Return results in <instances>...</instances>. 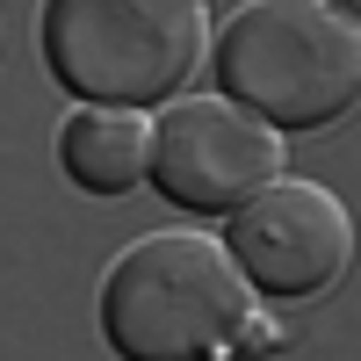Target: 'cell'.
<instances>
[{"label":"cell","instance_id":"2","mask_svg":"<svg viewBox=\"0 0 361 361\" xmlns=\"http://www.w3.org/2000/svg\"><path fill=\"white\" fill-rule=\"evenodd\" d=\"M209 73L275 130H333L361 109V22L333 0H246L209 37Z\"/></svg>","mask_w":361,"mask_h":361},{"label":"cell","instance_id":"3","mask_svg":"<svg viewBox=\"0 0 361 361\" xmlns=\"http://www.w3.org/2000/svg\"><path fill=\"white\" fill-rule=\"evenodd\" d=\"M44 73L94 109H159L209 66L202 0H37Z\"/></svg>","mask_w":361,"mask_h":361},{"label":"cell","instance_id":"1","mask_svg":"<svg viewBox=\"0 0 361 361\" xmlns=\"http://www.w3.org/2000/svg\"><path fill=\"white\" fill-rule=\"evenodd\" d=\"M253 282L209 231H152L102 275V340L123 361H202L231 354L253 325Z\"/></svg>","mask_w":361,"mask_h":361},{"label":"cell","instance_id":"5","mask_svg":"<svg viewBox=\"0 0 361 361\" xmlns=\"http://www.w3.org/2000/svg\"><path fill=\"white\" fill-rule=\"evenodd\" d=\"M224 246L238 253L246 282L275 304H311L340 289L354 267V217L318 180H267L253 202L231 209Z\"/></svg>","mask_w":361,"mask_h":361},{"label":"cell","instance_id":"4","mask_svg":"<svg viewBox=\"0 0 361 361\" xmlns=\"http://www.w3.org/2000/svg\"><path fill=\"white\" fill-rule=\"evenodd\" d=\"M282 180V130L231 94H188L152 123V188L188 217H231Z\"/></svg>","mask_w":361,"mask_h":361},{"label":"cell","instance_id":"6","mask_svg":"<svg viewBox=\"0 0 361 361\" xmlns=\"http://www.w3.org/2000/svg\"><path fill=\"white\" fill-rule=\"evenodd\" d=\"M58 166L73 173L87 195H130L137 180H152V116L145 109H94L66 116L58 130Z\"/></svg>","mask_w":361,"mask_h":361},{"label":"cell","instance_id":"7","mask_svg":"<svg viewBox=\"0 0 361 361\" xmlns=\"http://www.w3.org/2000/svg\"><path fill=\"white\" fill-rule=\"evenodd\" d=\"M333 8H340V15H347V22H361V0H333Z\"/></svg>","mask_w":361,"mask_h":361}]
</instances>
